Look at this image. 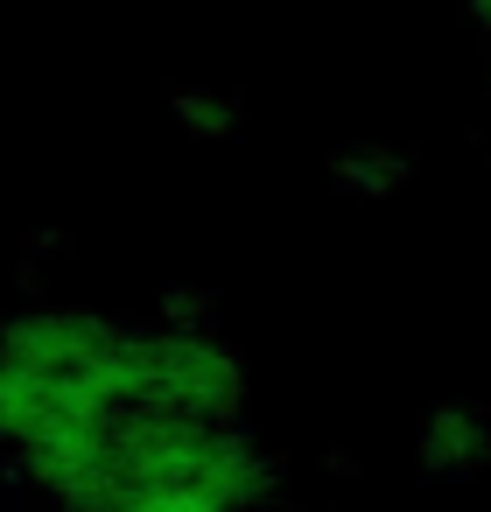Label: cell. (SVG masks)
I'll use <instances>...</instances> for the list:
<instances>
[{"mask_svg":"<svg viewBox=\"0 0 491 512\" xmlns=\"http://www.w3.org/2000/svg\"><path fill=\"white\" fill-rule=\"evenodd\" d=\"M421 463L442 477H484L491 470V407L484 400H442L421 414Z\"/></svg>","mask_w":491,"mask_h":512,"instance_id":"obj_1","label":"cell"},{"mask_svg":"<svg viewBox=\"0 0 491 512\" xmlns=\"http://www.w3.org/2000/svg\"><path fill=\"white\" fill-rule=\"evenodd\" d=\"M176 127H190L197 141H211V134H232L239 127V106L225 92H176Z\"/></svg>","mask_w":491,"mask_h":512,"instance_id":"obj_2","label":"cell"}]
</instances>
